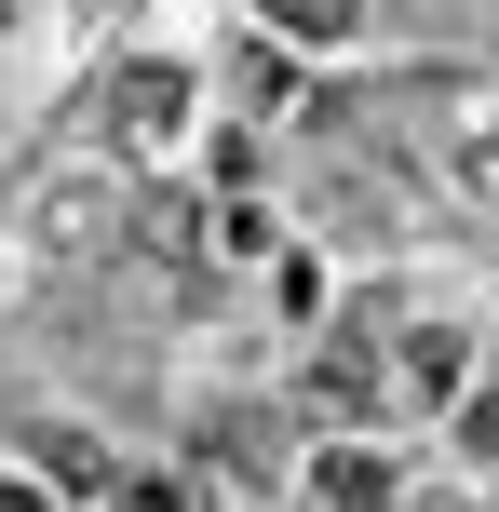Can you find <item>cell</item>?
I'll return each mask as SVG.
<instances>
[{"label": "cell", "mask_w": 499, "mask_h": 512, "mask_svg": "<svg viewBox=\"0 0 499 512\" xmlns=\"http://www.w3.org/2000/svg\"><path fill=\"white\" fill-rule=\"evenodd\" d=\"M95 95H108V135H122L135 162H149V149H176V122H189V68H176V54H122Z\"/></svg>", "instance_id": "6da1fadb"}, {"label": "cell", "mask_w": 499, "mask_h": 512, "mask_svg": "<svg viewBox=\"0 0 499 512\" xmlns=\"http://www.w3.org/2000/svg\"><path fill=\"white\" fill-rule=\"evenodd\" d=\"M459 445H473V459H499V378L473 391V405H459Z\"/></svg>", "instance_id": "8992f818"}, {"label": "cell", "mask_w": 499, "mask_h": 512, "mask_svg": "<svg viewBox=\"0 0 499 512\" xmlns=\"http://www.w3.org/2000/svg\"><path fill=\"white\" fill-rule=\"evenodd\" d=\"M392 351H405V391H459L473 378V337L459 324H392Z\"/></svg>", "instance_id": "7a4b0ae2"}, {"label": "cell", "mask_w": 499, "mask_h": 512, "mask_svg": "<svg viewBox=\"0 0 499 512\" xmlns=\"http://www.w3.org/2000/svg\"><path fill=\"white\" fill-rule=\"evenodd\" d=\"M311 499L324 512H392V472H378L365 445H338V459H311Z\"/></svg>", "instance_id": "277c9868"}, {"label": "cell", "mask_w": 499, "mask_h": 512, "mask_svg": "<svg viewBox=\"0 0 499 512\" xmlns=\"http://www.w3.org/2000/svg\"><path fill=\"white\" fill-rule=\"evenodd\" d=\"M216 81H243L230 108H243V122H270V108H284V81H297V68H284V27L257 14V41H243V68H216Z\"/></svg>", "instance_id": "3957f363"}, {"label": "cell", "mask_w": 499, "mask_h": 512, "mask_svg": "<svg viewBox=\"0 0 499 512\" xmlns=\"http://www.w3.org/2000/svg\"><path fill=\"white\" fill-rule=\"evenodd\" d=\"M270 27H284V41H351V27H365V0H257Z\"/></svg>", "instance_id": "5b68a950"}, {"label": "cell", "mask_w": 499, "mask_h": 512, "mask_svg": "<svg viewBox=\"0 0 499 512\" xmlns=\"http://www.w3.org/2000/svg\"><path fill=\"white\" fill-rule=\"evenodd\" d=\"M0 512H54V499H41V486H14V472H0Z\"/></svg>", "instance_id": "52a82bcc"}]
</instances>
